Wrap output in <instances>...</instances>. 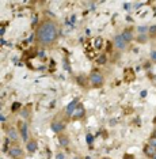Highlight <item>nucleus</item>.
<instances>
[{
    "mask_svg": "<svg viewBox=\"0 0 156 159\" xmlns=\"http://www.w3.org/2000/svg\"><path fill=\"white\" fill-rule=\"evenodd\" d=\"M37 40L41 45H52L54 44L57 40V35H58V29L57 25L50 19H46L39 25L38 30H37Z\"/></svg>",
    "mask_w": 156,
    "mask_h": 159,
    "instance_id": "1",
    "label": "nucleus"
},
{
    "mask_svg": "<svg viewBox=\"0 0 156 159\" xmlns=\"http://www.w3.org/2000/svg\"><path fill=\"white\" fill-rule=\"evenodd\" d=\"M90 80H91V83L94 86H96V87H99V86L103 84V76H102L99 72H91Z\"/></svg>",
    "mask_w": 156,
    "mask_h": 159,
    "instance_id": "2",
    "label": "nucleus"
},
{
    "mask_svg": "<svg viewBox=\"0 0 156 159\" xmlns=\"http://www.w3.org/2000/svg\"><path fill=\"white\" fill-rule=\"evenodd\" d=\"M114 46L117 48V49H119V51H123L125 48H126V41L123 40V37H122V34H118V35H116L114 37Z\"/></svg>",
    "mask_w": 156,
    "mask_h": 159,
    "instance_id": "3",
    "label": "nucleus"
},
{
    "mask_svg": "<svg viewBox=\"0 0 156 159\" xmlns=\"http://www.w3.org/2000/svg\"><path fill=\"white\" fill-rule=\"evenodd\" d=\"M78 106H79V98H75L72 102L68 103L67 109H65V114H67V116H72L73 112L76 110V108H78Z\"/></svg>",
    "mask_w": 156,
    "mask_h": 159,
    "instance_id": "4",
    "label": "nucleus"
},
{
    "mask_svg": "<svg viewBox=\"0 0 156 159\" xmlns=\"http://www.w3.org/2000/svg\"><path fill=\"white\" fill-rule=\"evenodd\" d=\"M10 156H11L12 159H21L23 158V151L21 147H12L11 150H10Z\"/></svg>",
    "mask_w": 156,
    "mask_h": 159,
    "instance_id": "5",
    "label": "nucleus"
},
{
    "mask_svg": "<svg viewBox=\"0 0 156 159\" xmlns=\"http://www.w3.org/2000/svg\"><path fill=\"white\" fill-rule=\"evenodd\" d=\"M7 137H8L11 142H17L18 139H19V135H18L17 128H14V126L8 128V129H7Z\"/></svg>",
    "mask_w": 156,
    "mask_h": 159,
    "instance_id": "6",
    "label": "nucleus"
},
{
    "mask_svg": "<svg viewBox=\"0 0 156 159\" xmlns=\"http://www.w3.org/2000/svg\"><path fill=\"white\" fill-rule=\"evenodd\" d=\"M21 137H22V140L25 143L29 142V126L26 122H23L21 125Z\"/></svg>",
    "mask_w": 156,
    "mask_h": 159,
    "instance_id": "7",
    "label": "nucleus"
},
{
    "mask_svg": "<svg viewBox=\"0 0 156 159\" xmlns=\"http://www.w3.org/2000/svg\"><path fill=\"white\" fill-rule=\"evenodd\" d=\"M50 128H52V131L58 133V132H62L64 131V128H65V125L62 124L61 121H53L52 124H50Z\"/></svg>",
    "mask_w": 156,
    "mask_h": 159,
    "instance_id": "8",
    "label": "nucleus"
},
{
    "mask_svg": "<svg viewBox=\"0 0 156 159\" xmlns=\"http://www.w3.org/2000/svg\"><path fill=\"white\" fill-rule=\"evenodd\" d=\"M84 113H86V110H84V106H83V105H79L78 108H76V110L73 112V114H72V118H75V120L83 118Z\"/></svg>",
    "mask_w": 156,
    "mask_h": 159,
    "instance_id": "9",
    "label": "nucleus"
},
{
    "mask_svg": "<svg viewBox=\"0 0 156 159\" xmlns=\"http://www.w3.org/2000/svg\"><path fill=\"white\" fill-rule=\"evenodd\" d=\"M26 150H27L29 152H35L37 150H38V144L35 140H29L26 143Z\"/></svg>",
    "mask_w": 156,
    "mask_h": 159,
    "instance_id": "10",
    "label": "nucleus"
},
{
    "mask_svg": "<svg viewBox=\"0 0 156 159\" xmlns=\"http://www.w3.org/2000/svg\"><path fill=\"white\" fill-rule=\"evenodd\" d=\"M144 154L147 155V156H149V158H153L156 155V148L152 147L151 144H148V146H145L144 147Z\"/></svg>",
    "mask_w": 156,
    "mask_h": 159,
    "instance_id": "11",
    "label": "nucleus"
},
{
    "mask_svg": "<svg viewBox=\"0 0 156 159\" xmlns=\"http://www.w3.org/2000/svg\"><path fill=\"white\" fill-rule=\"evenodd\" d=\"M122 37H123V40L126 41V42H129V41L133 40V34H132V31H130V30H125V31L122 33Z\"/></svg>",
    "mask_w": 156,
    "mask_h": 159,
    "instance_id": "12",
    "label": "nucleus"
},
{
    "mask_svg": "<svg viewBox=\"0 0 156 159\" xmlns=\"http://www.w3.org/2000/svg\"><path fill=\"white\" fill-rule=\"evenodd\" d=\"M106 63V56L105 55H100L98 59H96V64H99V65H103Z\"/></svg>",
    "mask_w": 156,
    "mask_h": 159,
    "instance_id": "13",
    "label": "nucleus"
},
{
    "mask_svg": "<svg viewBox=\"0 0 156 159\" xmlns=\"http://www.w3.org/2000/svg\"><path fill=\"white\" fill-rule=\"evenodd\" d=\"M58 140H60V144H61V147H67L68 146V137L67 136H61L60 137V139H58Z\"/></svg>",
    "mask_w": 156,
    "mask_h": 159,
    "instance_id": "14",
    "label": "nucleus"
},
{
    "mask_svg": "<svg viewBox=\"0 0 156 159\" xmlns=\"http://www.w3.org/2000/svg\"><path fill=\"white\" fill-rule=\"evenodd\" d=\"M102 45H103V40H102L100 37H98V38L95 40V48H96V49H100Z\"/></svg>",
    "mask_w": 156,
    "mask_h": 159,
    "instance_id": "15",
    "label": "nucleus"
},
{
    "mask_svg": "<svg viewBox=\"0 0 156 159\" xmlns=\"http://www.w3.org/2000/svg\"><path fill=\"white\" fill-rule=\"evenodd\" d=\"M148 30H149V29L147 27V26H139V27H137V31H139V33H145V31H148Z\"/></svg>",
    "mask_w": 156,
    "mask_h": 159,
    "instance_id": "16",
    "label": "nucleus"
},
{
    "mask_svg": "<svg viewBox=\"0 0 156 159\" xmlns=\"http://www.w3.org/2000/svg\"><path fill=\"white\" fill-rule=\"evenodd\" d=\"M56 159H65V156H64L62 152H58V154H56Z\"/></svg>",
    "mask_w": 156,
    "mask_h": 159,
    "instance_id": "17",
    "label": "nucleus"
},
{
    "mask_svg": "<svg viewBox=\"0 0 156 159\" xmlns=\"http://www.w3.org/2000/svg\"><path fill=\"white\" fill-rule=\"evenodd\" d=\"M151 59H152L153 61H156V51H152V52H151Z\"/></svg>",
    "mask_w": 156,
    "mask_h": 159,
    "instance_id": "18",
    "label": "nucleus"
},
{
    "mask_svg": "<svg viewBox=\"0 0 156 159\" xmlns=\"http://www.w3.org/2000/svg\"><path fill=\"white\" fill-rule=\"evenodd\" d=\"M149 144L152 146V147H155V148H156V137H153V139H151Z\"/></svg>",
    "mask_w": 156,
    "mask_h": 159,
    "instance_id": "19",
    "label": "nucleus"
},
{
    "mask_svg": "<svg viewBox=\"0 0 156 159\" xmlns=\"http://www.w3.org/2000/svg\"><path fill=\"white\" fill-rule=\"evenodd\" d=\"M92 139H94V137H92V135H87V143H88V144H91V143H92Z\"/></svg>",
    "mask_w": 156,
    "mask_h": 159,
    "instance_id": "20",
    "label": "nucleus"
},
{
    "mask_svg": "<svg viewBox=\"0 0 156 159\" xmlns=\"http://www.w3.org/2000/svg\"><path fill=\"white\" fill-rule=\"evenodd\" d=\"M19 106H21L19 103H14V105H12V110H17V108H19Z\"/></svg>",
    "mask_w": 156,
    "mask_h": 159,
    "instance_id": "21",
    "label": "nucleus"
},
{
    "mask_svg": "<svg viewBox=\"0 0 156 159\" xmlns=\"http://www.w3.org/2000/svg\"><path fill=\"white\" fill-rule=\"evenodd\" d=\"M149 31H151V33H156V26H152V27H149Z\"/></svg>",
    "mask_w": 156,
    "mask_h": 159,
    "instance_id": "22",
    "label": "nucleus"
},
{
    "mask_svg": "<svg viewBox=\"0 0 156 159\" xmlns=\"http://www.w3.org/2000/svg\"><path fill=\"white\" fill-rule=\"evenodd\" d=\"M33 25H37V15L33 17Z\"/></svg>",
    "mask_w": 156,
    "mask_h": 159,
    "instance_id": "23",
    "label": "nucleus"
},
{
    "mask_svg": "<svg viewBox=\"0 0 156 159\" xmlns=\"http://www.w3.org/2000/svg\"><path fill=\"white\" fill-rule=\"evenodd\" d=\"M0 118H1V122H4V121H6V116H4V114H1V116H0Z\"/></svg>",
    "mask_w": 156,
    "mask_h": 159,
    "instance_id": "24",
    "label": "nucleus"
},
{
    "mask_svg": "<svg viewBox=\"0 0 156 159\" xmlns=\"http://www.w3.org/2000/svg\"><path fill=\"white\" fill-rule=\"evenodd\" d=\"M129 7H130V4H123V8H125L126 11H129Z\"/></svg>",
    "mask_w": 156,
    "mask_h": 159,
    "instance_id": "25",
    "label": "nucleus"
},
{
    "mask_svg": "<svg viewBox=\"0 0 156 159\" xmlns=\"http://www.w3.org/2000/svg\"><path fill=\"white\" fill-rule=\"evenodd\" d=\"M73 159H80V158H79V156H75V158H73Z\"/></svg>",
    "mask_w": 156,
    "mask_h": 159,
    "instance_id": "26",
    "label": "nucleus"
},
{
    "mask_svg": "<svg viewBox=\"0 0 156 159\" xmlns=\"http://www.w3.org/2000/svg\"><path fill=\"white\" fill-rule=\"evenodd\" d=\"M153 136H155V137H156V131H155V133H153Z\"/></svg>",
    "mask_w": 156,
    "mask_h": 159,
    "instance_id": "27",
    "label": "nucleus"
},
{
    "mask_svg": "<svg viewBox=\"0 0 156 159\" xmlns=\"http://www.w3.org/2000/svg\"><path fill=\"white\" fill-rule=\"evenodd\" d=\"M153 159H156V155H155V156H153Z\"/></svg>",
    "mask_w": 156,
    "mask_h": 159,
    "instance_id": "28",
    "label": "nucleus"
},
{
    "mask_svg": "<svg viewBox=\"0 0 156 159\" xmlns=\"http://www.w3.org/2000/svg\"><path fill=\"white\" fill-rule=\"evenodd\" d=\"M105 159H109V158H105Z\"/></svg>",
    "mask_w": 156,
    "mask_h": 159,
    "instance_id": "29",
    "label": "nucleus"
}]
</instances>
